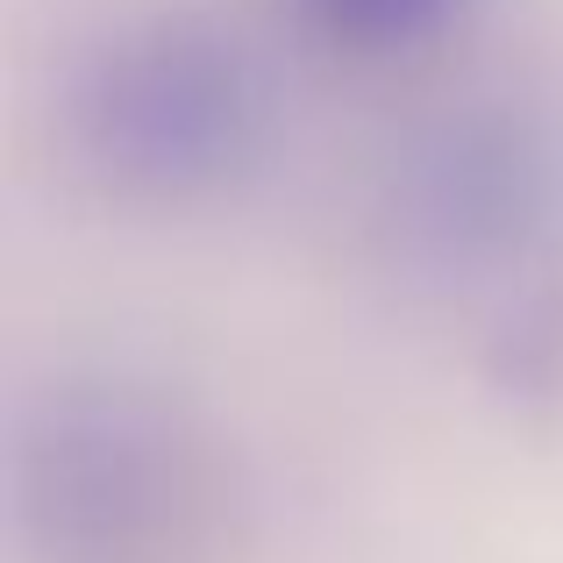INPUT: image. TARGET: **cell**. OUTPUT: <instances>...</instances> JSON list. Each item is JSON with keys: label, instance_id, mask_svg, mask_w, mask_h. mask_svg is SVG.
Here are the masks:
<instances>
[{"label": "cell", "instance_id": "4", "mask_svg": "<svg viewBox=\"0 0 563 563\" xmlns=\"http://www.w3.org/2000/svg\"><path fill=\"white\" fill-rule=\"evenodd\" d=\"M300 14L335 51L393 57V51H413V43L435 36L456 14V0H300Z\"/></svg>", "mask_w": 563, "mask_h": 563}, {"label": "cell", "instance_id": "2", "mask_svg": "<svg viewBox=\"0 0 563 563\" xmlns=\"http://www.w3.org/2000/svg\"><path fill=\"white\" fill-rule=\"evenodd\" d=\"M71 136L129 200H200L257 157L264 79L207 14H136L86 57Z\"/></svg>", "mask_w": 563, "mask_h": 563}, {"label": "cell", "instance_id": "1", "mask_svg": "<svg viewBox=\"0 0 563 563\" xmlns=\"http://www.w3.org/2000/svg\"><path fill=\"white\" fill-rule=\"evenodd\" d=\"M14 514L36 563H229L235 485L186 399L93 372L22 421Z\"/></svg>", "mask_w": 563, "mask_h": 563}, {"label": "cell", "instance_id": "5", "mask_svg": "<svg viewBox=\"0 0 563 563\" xmlns=\"http://www.w3.org/2000/svg\"><path fill=\"white\" fill-rule=\"evenodd\" d=\"M499 372H507L514 393H563V286L528 292V307L507 321L499 335Z\"/></svg>", "mask_w": 563, "mask_h": 563}, {"label": "cell", "instance_id": "3", "mask_svg": "<svg viewBox=\"0 0 563 563\" xmlns=\"http://www.w3.org/2000/svg\"><path fill=\"white\" fill-rule=\"evenodd\" d=\"M550 207L556 165L536 129L507 114H464L407 151L393 229L428 272H478L521 257L550 229Z\"/></svg>", "mask_w": 563, "mask_h": 563}]
</instances>
